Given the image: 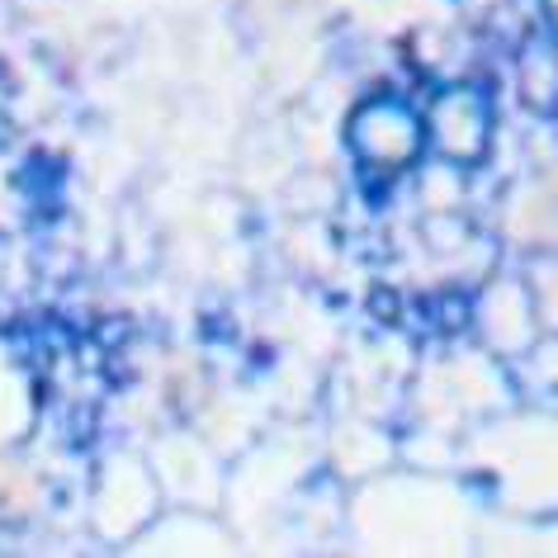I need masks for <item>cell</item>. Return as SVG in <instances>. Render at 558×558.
I'll return each mask as SVG.
<instances>
[{"label": "cell", "mask_w": 558, "mask_h": 558, "mask_svg": "<svg viewBox=\"0 0 558 558\" xmlns=\"http://www.w3.org/2000/svg\"><path fill=\"white\" fill-rule=\"evenodd\" d=\"M544 5H549V15H554V24H558V0H544Z\"/></svg>", "instance_id": "cell-4"}, {"label": "cell", "mask_w": 558, "mask_h": 558, "mask_svg": "<svg viewBox=\"0 0 558 558\" xmlns=\"http://www.w3.org/2000/svg\"><path fill=\"white\" fill-rule=\"evenodd\" d=\"M493 137V105L478 86H445L426 109V143L450 161H483Z\"/></svg>", "instance_id": "cell-2"}, {"label": "cell", "mask_w": 558, "mask_h": 558, "mask_svg": "<svg viewBox=\"0 0 558 558\" xmlns=\"http://www.w3.org/2000/svg\"><path fill=\"white\" fill-rule=\"evenodd\" d=\"M521 100L535 114H549L558 105V52L544 38H530L521 48Z\"/></svg>", "instance_id": "cell-3"}, {"label": "cell", "mask_w": 558, "mask_h": 558, "mask_svg": "<svg viewBox=\"0 0 558 558\" xmlns=\"http://www.w3.org/2000/svg\"><path fill=\"white\" fill-rule=\"evenodd\" d=\"M345 137H351L355 157L374 171H408L426 147V119L412 105L393 100V95H379V100H365L351 114Z\"/></svg>", "instance_id": "cell-1"}]
</instances>
